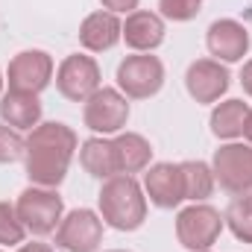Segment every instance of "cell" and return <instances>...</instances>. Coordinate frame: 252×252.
I'll return each instance as SVG.
<instances>
[{
    "label": "cell",
    "instance_id": "1",
    "mask_svg": "<svg viewBox=\"0 0 252 252\" xmlns=\"http://www.w3.org/2000/svg\"><path fill=\"white\" fill-rule=\"evenodd\" d=\"M79 150V138L67 124L47 121L27 135L24 167L27 179L38 188H59L70 170V161Z\"/></svg>",
    "mask_w": 252,
    "mask_h": 252
},
{
    "label": "cell",
    "instance_id": "2",
    "mask_svg": "<svg viewBox=\"0 0 252 252\" xmlns=\"http://www.w3.org/2000/svg\"><path fill=\"white\" fill-rule=\"evenodd\" d=\"M97 205H100L103 223L118 232H135L147 220V193L135 176H126V173H118L103 182L97 193Z\"/></svg>",
    "mask_w": 252,
    "mask_h": 252
},
{
    "label": "cell",
    "instance_id": "3",
    "mask_svg": "<svg viewBox=\"0 0 252 252\" xmlns=\"http://www.w3.org/2000/svg\"><path fill=\"white\" fill-rule=\"evenodd\" d=\"M15 211H18V220L24 223V229L35 238H47L59 229L64 217V202L59 196L56 188H38V185H30L27 190L18 193L15 199Z\"/></svg>",
    "mask_w": 252,
    "mask_h": 252
},
{
    "label": "cell",
    "instance_id": "4",
    "mask_svg": "<svg viewBox=\"0 0 252 252\" xmlns=\"http://www.w3.org/2000/svg\"><path fill=\"white\" fill-rule=\"evenodd\" d=\"M164 85V64L153 53H135L118 64V91L126 100H150Z\"/></svg>",
    "mask_w": 252,
    "mask_h": 252
},
{
    "label": "cell",
    "instance_id": "5",
    "mask_svg": "<svg viewBox=\"0 0 252 252\" xmlns=\"http://www.w3.org/2000/svg\"><path fill=\"white\" fill-rule=\"evenodd\" d=\"M211 170L217 185L226 193L232 196L252 193V144H241V141L220 144V150H214Z\"/></svg>",
    "mask_w": 252,
    "mask_h": 252
},
{
    "label": "cell",
    "instance_id": "6",
    "mask_svg": "<svg viewBox=\"0 0 252 252\" xmlns=\"http://www.w3.org/2000/svg\"><path fill=\"white\" fill-rule=\"evenodd\" d=\"M223 226H226L223 214L214 205H205V202H193V205L182 208L176 214V238L190 252L211 250L217 244Z\"/></svg>",
    "mask_w": 252,
    "mask_h": 252
},
{
    "label": "cell",
    "instance_id": "7",
    "mask_svg": "<svg viewBox=\"0 0 252 252\" xmlns=\"http://www.w3.org/2000/svg\"><path fill=\"white\" fill-rule=\"evenodd\" d=\"M129 121V100L118 88L100 85L82 106V124L94 135H118Z\"/></svg>",
    "mask_w": 252,
    "mask_h": 252
},
{
    "label": "cell",
    "instance_id": "8",
    "mask_svg": "<svg viewBox=\"0 0 252 252\" xmlns=\"http://www.w3.org/2000/svg\"><path fill=\"white\" fill-rule=\"evenodd\" d=\"M100 85H103V73H100V64L94 56L70 53L56 67V88L70 103H85Z\"/></svg>",
    "mask_w": 252,
    "mask_h": 252
},
{
    "label": "cell",
    "instance_id": "9",
    "mask_svg": "<svg viewBox=\"0 0 252 252\" xmlns=\"http://www.w3.org/2000/svg\"><path fill=\"white\" fill-rule=\"evenodd\" d=\"M103 244V217L91 208L67 211L56 229V247L64 252H97Z\"/></svg>",
    "mask_w": 252,
    "mask_h": 252
},
{
    "label": "cell",
    "instance_id": "10",
    "mask_svg": "<svg viewBox=\"0 0 252 252\" xmlns=\"http://www.w3.org/2000/svg\"><path fill=\"white\" fill-rule=\"evenodd\" d=\"M53 56L47 50H21L18 56H12V62L6 67V82L9 91H30V94H41L50 79H53Z\"/></svg>",
    "mask_w": 252,
    "mask_h": 252
},
{
    "label": "cell",
    "instance_id": "11",
    "mask_svg": "<svg viewBox=\"0 0 252 252\" xmlns=\"http://www.w3.org/2000/svg\"><path fill=\"white\" fill-rule=\"evenodd\" d=\"M232 85V73L229 67L217 59H196L190 62L188 73H185V88L196 103H217Z\"/></svg>",
    "mask_w": 252,
    "mask_h": 252
},
{
    "label": "cell",
    "instance_id": "12",
    "mask_svg": "<svg viewBox=\"0 0 252 252\" xmlns=\"http://www.w3.org/2000/svg\"><path fill=\"white\" fill-rule=\"evenodd\" d=\"M144 193L156 208H176L185 202V185H182V170L173 161H158L144 170Z\"/></svg>",
    "mask_w": 252,
    "mask_h": 252
},
{
    "label": "cell",
    "instance_id": "13",
    "mask_svg": "<svg viewBox=\"0 0 252 252\" xmlns=\"http://www.w3.org/2000/svg\"><path fill=\"white\" fill-rule=\"evenodd\" d=\"M250 30L235 18H220L205 32V47L217 62H241L250 53Z\"/></svg>",
    "mask_w": 252,
    "mask_h": 252
},
{
    "label": "cell",
    "instance_id": "14",
    "mask_svg": "<svg viewBox=\"0 0 252 252\" xmlns=\"http://www.w3.org/2000/svg\"><path fill=\"white\" fill-rule=\"evenodd\" d=\"M164 32H167L164 30V18L158 12L135 9L132 15H126L121 41H126V47L135 50V53H153L156 47H161Z\"/></svg>",
    "mask_w": 252,
    "mask_h": 252
},
{
    "label": "cell",
    "instance_id": "15",
    "mask_svg": "<svg viewBox=\"0 0 252 252\" xmlns=\"http://www.w3.org/2000/svg\"><path fill=\"white\" fill-rule=\"evenodd\" d=\"M124 35V21L106 9L91 12L82 24H79V44L88 53H106L112 50Z\"/></svg>",
    "mask_w": 252,
    "mask_h": 252
},
{
    "label": "cell",
    "instance_id": "16",
    "mask_svg": "<svg viewBox=\"0 0 252 252\" xmlns=\"http://www.w3.org/2000/svg\"><path fill=\"white\" fill-rule=\"evenodd\" d=\"M41 100L38 94L30 91H6L0 97V121L18 132H32L35 126L41 124Z\"/></svg>",
    "mask_w": 252,
    "mask_h": 252
},
{
    "label": "cell",
    "instance_id": "17",
    "mask_svg": "<svg viewBox=\"0 0 252 252\" xmlns=\"http://www.w3.org/2000/svg\"><path fill=\"white\" fill-rule=\"evenodd\" d=\"M79 164L88 176L106 182L112 176L121 173L118 167V150H115V141H109L106 135H94L88 141L79 144Z\"/></svg>",
    "mask_w": 252,
    "mask_h": 252
},
{
    "label": "cell",
    "instance_id": "18",
    "mask_svg": "<svg viewBox=\"0 0 252 252\" xmlns=\"http://www.w3.org/2000/svg\"><path fill=\"white\" fill-rule=\"evenodd\" d=\"M112 141H115V150H118V167H121V173L132 176V173H141V170L150 167L153 147H150V141L144 135H138V132H118Z\"/></svg>",
    "mask_w": 252,
    "mask_h": 252
},
{
    "label": "cell",
    "instance_id": "19",
    "mask_svg": "<svg viewBox=\"0 0 252 252\" xmlns=\"http://www.w3.org/2000/svg\"><path fill=\"white\" fill-rule=\"evenodd\" d=\"M247 115H250V106L244 100H223V103H217L214 112H211V121H208L214 138H220V141H238V138H244Z\"/></svg>",
    "mask_w": 252,
    "mask_h": 252
},
{
    "label": "cell",
    "instance_id": "20",
    "mask_svg": "<svg viewBox=\"0 0 252 252\" xmlns=\"http://www.w3.org/2000/svg\"><path fill=\"white\" fill-rule=\"evenodd\" d=\"M179 170H182L185 199H190V202H205L214 193L217 179H214L211 164H205V161H179Z\"/></svg>",
    "mask_w": 252,
    "mask_h": 252
},
{
    "label": "cell",
    "instance_id": "21",
    "mask_svg": "<svg viewBox=\"0 0 252 252\" xmlns=\"http://www.w3.org/2000/svg\"><path fill=\"white\" fill-rule=\"evenodd\" d=\"M229 232L244 241V244H252V193H241L229 202L226 214H223Z\"/></svg>",
    "mask_w": 252,
    "mask_h": 252
},
{
    "label": "cell",
    "instance_id": "22",
    "mask_svg": "<svg viewBox=\"0 0 252 252\" xmlns=\"http://www.w3.org/2000/svg\"><path fill=\"white\" fill-rule=\"evenodd\" d=\"M24 238H27V229L18 220L15 205L0 199V247H21Z\"/></svg>",
    "mask_w": 252,
    "mask_h": 252
},
{
    "label": "cell",
    "instance_id": "23",
    "mask_svg": "<svg viewBox=\"0 0 252 252\" xmlns=\"http://www.w3.org/2000/svg\"><path fill=\"white\" fill-rule=\"evenodd\" d=\"M202 12V0H158V15L173 24H188Z\"/></svg>",
    "mask_w": 252,
    "mask_h": 252
},
{
    "label": "cell",
    "instance_id": "24",
    "mask_svg": "<svg viewBox=\"0 0 252 252\" xmlns=\"http://www.w3.org/2000/svg\"><path fill=\"white\" fill-rule=\"evenodd\" d=\"M24 147H27V138H21L18 129L0 124V164H12L24 158Z\"/></svg>",
    "mask_w": 252,
    "mask_h": 252
},
{
    "label": "cell",
    "instance_id": "25",
    "mask_svg": "<svg viewBox=\"0 0 252 252\" xmlns=\"http://www.w3.org/2000/svg\"><path fill=\"white\" fill-rule=\"evenodd\" d=\"M100 3H103V9L112 12V15H132V12L138 9V0H100Z\"/></svg>",
    "mask_w": 252,
    "mask_h": 252
},
{
    "label": "cell",
    "instance_id": "26",
    "mask_svg": "<svg viewBox=\"0 0 252 252\" xmlns=\"http://www.w3.org/2000/svg\"><path fill=\"white\" fill-rule=\"evenodd\" d=\"M241 88H244L247 97H252V59H247L244 67H241Z\"/></svg>",
    "mask_w": 252,
    "mask_h": 252
},
{
    "label": "cell",
    "instance_id": "27",
    "mask_svg": "<svg viewBox=\"0 0 252 252\" xmlns=\"http://www.w3.org/2000/svg\"><path fill=\"white\" fill-rule=\"evenodd\" d=\"M18 252H53L50 244H41V241H30V244H21Z\"/></svg>",
    "mask_w": 252,
    "mask_h": 252
},
{
    "label": "cell",
    "instance_id": "28",
    "mask_svg": "<svg viewBox=\"0 0 252 252\" xmlns=\"http://www.w3.org/2000/svg\"><path fill=\"white\" fill-rule=\"evenodd\" d=\"M244 138H247V144H252V109L247 115V124H244Z\"/></svg>",
    "mask_w": 252,
    "mask_h": 252
},
{
    "label": "cell",
    "instance_id": "29",
    "mask_svg": "<svg viewBox=\"0 0 252 252\" xmlns=\"http://www.w3.org/2000/svg\"><path fill=\"white\" fill-rule=\"evenodd\" d=\"M3 82H6V76H3V70H0V97H3Z\"/></svg>",
    "mask_w": 252,
    "mask_h": 252
},
{
    "label": "cell",
    "instance_id": "30",
    "mask_svg": "<svg viewBox=\"0 0 252 252\" xmlns=\"http://www.w3.org/2000/svg\"><path fill=\"white\" fill-rule=\"evenodd\" d=\"M106 252H129V250H106Z\"/></svg>",
    "mask_w": 252,
    "mask_h": 252
},
{
    "label": "cell",
    "instance_id": "31",
    "mask_svg": "<svg viewBox=\"0 0 252 252\" xmlns=\"http://www.w3.org/2000/svg\"><path fill=\"white\" fill-rule=\"evenodd\" d=\"M199 252H211V250H199Z\"/></svg>",
    "mask_w": 252,
    "mask_h": 252
},
{
    "label": "cell",
    "instance_id": "32",
    "mask_svg": "<svg viewBox=\"0 0 252 252\" xmlns=\"http://www.w3.org/2000/svg\"><path fill=\"white\" fill-rule=\"evenodd\" d=\"M0 252H3V247H0Z\"/></svg>",
    "mask_w": 252,
    "mask_h": 252
}]
</instances>
